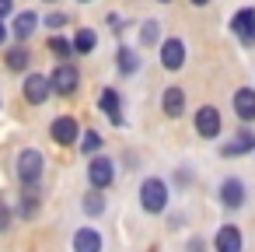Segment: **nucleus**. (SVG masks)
Masks as SVG:
<instances>
[{"mask_svg": "<svg viewBox=\"0 0 255 252\" xmlns=\"http://www.w3.org/2000/svg\"><path fill=\"white\" fill-rule=\"evenodd\" d=\"M136 200H140V210L150 214V217H161L171 210V182H164L161 175H147L136 189Z\"/></svg>", "mask_w": 255, "mask_h": 252, "instance_id": "f257e3e1", "label": "nucleus"}, {"mask_svg": "<svg viewBox=\"0 0 255 252\" xmlns=\"http://www.w3.org/2000/svg\"><path fill=\"white\" fill-rule=\"evenodd\" d=\"M14 179L21 189H39L46 179V154L39 147H21L14 158Z\"/></svg>", "mask_w": 255, "mask_h": 252, "instance_id": "f03ea898", "label": "nucleus"}, {"mask_svg": "<svg viewBox=\"0 0 255 252\" xmlns=\"http://www.w3.org/2000/svg\"><path fill=\"white\" fill-rule=\"evenodd\" d=\"M84 175H88V189L105 193V189L116 186V179H119V165H116V158H109V154H95V158H88Z\"/></svg>", "mask_w": 255, "mask_h": 252, "instance_id": "7ed1b4c3", "label": "nucleus"}, {"mask_svg": "<svg viewBox=\"0 0 255 252\" xmlns=\"http://www.w3.org/2000/svg\"><path fill=\"white\" fill-rule=\"evenodd\" d=\"M192 130H196V137H203V140H217V137L224 133V112H220L217 105H199V109L192 112Z\"/></svg>", "mask_w": 255, "mask_h": 252, "instance_id": "20e7f679", "label": "nucleus"}, {"mask_svg": "<svg viewBox=\"0 0 255 252\" xmlns=\"http://www.w3.org/2000/svg\"><path fill=\"white\" fill-rule=\"evenodd\" d=\"M217 203L224 207V210H241L245 203H248V186H245V179H238V175H227V179H220V186H217Z\"/></svg>", "mask_w": 255, "mask_h": 252, "instance_id": "39448f33", "label": "nucleus"}, {"mask_svg": "<svg viewBox=\"0 0 255 252\" xmlns=\"http://www.w3.org/2000/svg\"><path fill=\"white\" fill-rule=\"evenodd\" d=\"M49 88H53V95H60V98L77 95V88H81V70H77V63H56L53 74H49Z\"/></svg>", "mask_w": 255, "mask_h": 252, "instance_id": "423d86ee", "label": "nucleus"}, {"mask_svg": "<svg viewBox=\"0 0 255 252\" xmlns=\"http://www.w3.org/2000/svg\"><path fill=\"white\" fill-rule=\"evenodd\" d=\"M210 249H213V252H245V235H241V228H238L234 221H224V224L213 231Z\"/></svg>", "mask_w": 255, "mask_h": 252, "instance_id": "0eeeda50", "label": "nucleus"}, {"mask_svg": "<svg viewBox=\"0 0 255 252\" xmlns=\"http://www.w3.org/2000/svg\"><path fill=\"white\" fill-rule=\"evenodd\" d=\"M49 95H53V88H49V74H35V70H28V77L21 81V98H25L28 105H46Z\"/></svg>", "mask_w": 255, "mask_h": 252, "instance_id": "6e6552de", "label": "nucleus"}, {"mask_svg": "<svg viewBox=\"0 0 255 252\" xmlns=\"http://www.w3.org/2000/svg\"><path fill=\"white\" fill-rule=\"evenodd\" d=\"M49 140H53L56 147H74V144L81 140V123H77L74 116H56V119L49 123Z\"/></svg>", "mask_w": 255, "mask_h": 252, "instance_id": "1a4fd4ad", "label": "nucleus"}, {"mask_svg": "<svg viewBox=\"0 0 255 252\" xmlns=\"http://www.w3.org/2000/svg\"><path fill=\"white\" fill-rule=\"evenodd\" d=\"M98 112L112 123V126H126V116H123V95L116 88H102L98 91Z\"/></svg>", "mask_w": 255, "mask_h": 252, "instance_id": "9d476101", "label": "nucleus"}, {"mask_svg": "<svg viewBox=\"0 0 255 252\" xmlns=\"http://www.w3.org/2000/svg\"><path fill=\"white\" fill-rule=\"evenodd\" d=\"M70 252H105L102 231L91 228V224H81V228L70 235Z\"/></svg>", "mask_w": 255, "mask_h": 252, "instance_id": "9b49d317", "label": "nucleus"}, {"mask_svg": "<svg viewBox=\"0 0 255 252\" xmlns=\"http://www.w3.org/2000/svg\"><path fill=\"white\" fill-rule=\"evenodd\" d=\"M227 28L238 35L241 46H255V7H241V11H234V18H231Z\"/></svg>", "mask_w": 255, "mask_h": 252, "instance_id": "f8f14e48", "label": "nucleus"}, {"mask_svg": "<svg viewBox=\"0 0 255 252\" xmlns=\"http://www.w3.org/2000/svg\"><path fill=\"white\" fill-rule=\"evenodd\" d=\"M161 67L164 70H182L185 67V42L178 35L161 39Z\"/></svg>", "mask_w": 255, "mask_h": 252, "instance_id": "ddd939ff", "label": "nucleus"}, {"mask_svg": "<svg viewBox=\"0 0 255 252\" xmlns=\"http://www.w3.org/2000/svg\"><path fill=\"white\" fill-rule=\"evenodd\" d=\"M255 154V130H238L227 144H220V158H245Z\"/></svg>", "mask_w": 255, "mask_h": 252, "instance_id": "4468645a", "label": "nucleus"}, {"mask_svg": "<svg viewBox=\"0 0 255 252\" xmlns=\"http://www.w3.org/2000/svg\"><path fill=\"white\" fill-rule=\"evenodd\" d=\"M161 112H164L168 119H182V116H185V91H182L178 84H168V88L161 91Z\"/></svg>", "mask_w": 255, "mask_h": 252, "instance_id": "2eb2a0df", "label": "nucleus"}, {"mask_svg": "<svg viewBox=\"0 0 255 252\" xmlns=\"http://www.w3.org/2000/svg\"><path fill=\"white\" fill-rule=\"evenodd\" d=\"M35 28H39V14L35 11H18L14 21H11V35L18 39V46H25L35 35Z\"/></svg>", "mask_w": 255, "mask_h": 252, "instance_id": "dca6fc26", "label": "nucleus"}, {"mask_svg": "<svg viewBox=\"0 0 255 252\" xmlns=\"http://www.w3.org/2000/svg\"><path fill=\"white\" fill-rule=\"evenodd\" d=\"M39 210H42V193H39V189H21V193H18L14 217H21V221H35Z\"/></svg>", "mask_w": 255, "mask_h": 252, "instance_id": "f3484780", "label": "nucleus"}, {"mask_svg": "<svg viewBox=\"0 0 255 252\" xmlns=\"http://www.w3.org/2000/svg\"><path fill=\"white\" fill-rule=\"evenodd\" d=\"M231 109L241 123H255V88H238L231 98Z\"/></svg>", "mask_w": 255, "mask_h": 252, "instance_id": "a211bd4d", "label": "nucleus"}, {"mask_svg": "<svg viewBox=\"0 0 255 252\" xmlns=\"http://www.w3.org/2000/svg\"><path fill=\"white\" fill-rule=\"evenodd\" d=\"M109 210V196L98 193V189H84L81 193V214L84 217H102Z\"/></svg>", "mask_w": 255, "mask_h": 252, "instance_id": "6ab92c4d", "label": "nucleus"}, {"mask_svg": "<svg viewBox=\"0 0 255 252\" xmlns=\"http://www.w3.org/2000/svg\"><path fill=\"white\" fill-rule=\"evenodd\" d=\"M140 63H143V56H140L133 46H119V49H116V67H119L123 77H133V74L140 70Z\"/></svg>", "mask_w": 255, "mask_h": 252, "instance_id": "aec40b11", "label": "nucleus"}, {"mask_svg": "<svg viewBox=\"0 0 255 252\" xmlns=\"http://www.w3.org/2000/svg\"><path fill=\"white\" fill-rule=\"evenodd\" d=\"M70 42H74V56H91V53L98 49V35H95V28H77Z\"/></svg>", "mask_w": 255, "mask_h": 252, "instance_id": "412c9836", "label": "nucleus"}, {"mask_svg": "<svg viewBox=\"0 0 255 252\" xmlns=\"http://www.w3.org/2000/svg\"><path fill=\"white\" fill-rule=\"evenodd\" d=\"M77 147H81V154H84V158H95V154H102V147H105V137H102V130H84V133H81V140H77Z\"/></svg>", "mask_w": 255, "mask_h": 252, "instance_id": "4be33fe9", "label": "nucleus"}, {"mask_svg": "<svg viewBox=\"0 0 255 252\" xmlns=\"http://www.w3.org/2000/svg\"><path fill=\"white\" fill-rule=\"evenodd\" d=\"M49 53L60 60V63H74V42L67 35H49Z\"/></svg>", "mask_w": 255, "mask_h": 252, "instance_id": "5701e85b", "label": "nucleus"}, {"mask_svg": "<svg viewBox=\"0 0 255 252\" xmlns=\"http://www.w3.org/2000/svg\"><path fill=\"white\" fill-rule=\"evenodd\" d=\"M28 60H32V53H28L25 46H11L7 56H4L7 70H14V74H25V70H28Z\"/></svg>", "mask_w": 255, "mask_h": 252, "instance_id": "b1692460", "label": "nucleus"}, {"mask_svg": "<svg viewBox=\"0 0 255 252\" xmlns=\"http://www.w3.org/2000/svg\"><path fill=\"white\" fill-rule=\"evenodd\" d=\"M161 42V21L157 18H147L140 25V46H157Z\"/></svg>", "mask_w": 255, "mask_h": 252, "instance_id": "393cba45", "label": "nucleus"}, {"mask_svg": "<svg viewBox=\"0 0 255 252\" xmlns=\"http://www.w3.org/2000/svg\"><path fill=\"white\" fill-rule=\"evenodd\" d=\"M14 221H18V217H14V207L0 196V235H7V231L14 228Z\"/></svg>", "mask_w": 255, "mask_h": 252, "instance_id": "a878e982", "label": "nucleus"}, {"mask_svg": "<svg viewBox=\"0 0 255 252\" xmlns=\"http://www.w3.org/2000/svg\"><path fill=\"white\" fill-rule=\"evenodd\" d=\"M171 179H175V186H178V189H189V186H192V172H189V165H178Z\"/></svg>", "mask_w": 255, "mask_h": 252, "instance_id": "bb28decb", "label": "nucleus"}, {"mask_svg": "<svg viewBox=\"0 0 255 252\" xmlns=\"http://www.w3.org/2000/svg\"><path fill=\"white\" fill-rule=\"evenodd\" d=\"M67 21H70V18H67V14H63V11H53V14H49V18H46V25H49V28H53V35H60V28H63V25H67Z\"/></svg>", "mask_w": 255, "mask_h": 252, "instance_id": "cd10ccee", "label": "nucleus"}, {"mask_svg": "<svg viewBox=\"0 0 255 252\" xmlns=\"http://www.w3.org/2000/svg\"><path fill=\"white\" fill-rule=\"evenodd\" d=\"M185 252H210V242H206L203 235H192V238L185 242Z\"/></svg>", "mask_w": 255, "mask_h": 252, "instance_id": "c85d7f7f", "label": "nucleus"}, {"mask_svg": "<svg viewBox=\"0 0 255 252\" xmlns=\"http://www.w3.org/2000/svg\"><path fill=\"white\" fill-rule=\"evenodd\" d=\"M14 14V0H0V21H7Z\"/></svg>", "mask_w": 255, "mask_h": 252, "instance_id": "c756f323", "label": "nucleus"}, {"mask_svg": "<svg viewBox=\"0 0 255 252\" xmlns=\"http://www.w3.org/2000/svg\"><path fill=\"white\" fill-rule=\"evenodd\" d=\"M7 39H11V25H7V21H0V46H4Z\"/></svg>", "mask_w": 255, "mask_h": 252, "instance_id": "7c9ffc66", "label": "nucleus"}, {"mask_svg": "<svg viewBox=\"0 0 255 252\" xmlns=\"http://www.w3.org/2000/svg\"><path fill=\"white\" fill-rule=\"evenodd\" d=\"M210 4V0H192V7H206Z\"/></svg>", "mask_w": 255, "mask_h": 252, "instance_id": "2f4dec72", "label": "nucleus"}, {"mask_svg": "<svg viewBox=\"0 0 255 252\" xmlns=\"http://www.w3.org/2000/svg\"><path fill=\"white\" fill-rule=\"evenodd\" d=\"M157 4H171V0H157Z\"/></svg>", "mask_w": 255, "mask_h": 252, "instance_id": "473e14b6", "label": "nucleus"}, {"mask_svg": "<svg viewBox=\"0 0 255 252\" xmlns=\"http://www.w3.org/2000/svg\"><path fill=\"white\" fill-rule=\"evenodd\" d=\"M81 4H91V0H81Z\"/></svg>", "mask_w": 255, "mask_h": 252, "instance_id": "72a5a7b5", "label": "nucleus"}, {"mask_svg": "<svg viewBox=\"0 0 255 252\" xmlns=\"http://www.w3.org/2000/svg\"><path fill=\"white\" fill-rule=\"evenodd\" d=\"M0 109H4V98H0Z\"/></svg>", "mask_w": 255, "mask_h": 252, "instance_id": "f704fd0d", "label": "nucleus"}, {"mask_svg": "<svg viewBox=\"0 0 255 252\" xmlns=\"http://www.w3.org/2000/svg\"><path fill=\"white\" fill-rule=\"evenodd\" d=\"M46 4H56V0H46Z\"/></svg>", "mask_w": 255, "mask_h": 252, "instance_id": "c9c22d12", "label": "nucleus"}, {"mask_svg": "<svg viewBox=\"0 0 255 252\" xmlns=\"http://www.w3.org/2000/svg\"><path fill=\"white\" fill-rule=\"evenodd\" d=\"M147 252H157V249H147Z\"/></svg>", "mask_w": 255, "mask_h": 252, "instance_id": "e433bc0d", "label": "nucleus"}]
</instances>
